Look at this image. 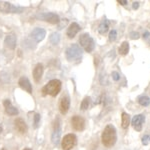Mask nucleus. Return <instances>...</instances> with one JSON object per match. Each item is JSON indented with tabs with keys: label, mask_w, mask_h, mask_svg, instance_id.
I'll list each match as a JSON object with an SVG mask.
<instances>
[{
	"label": "nucleus",
	"mask_w": 150,
	"mask_h": 150,
	"mask_svg": "<svg viewBox=\"0 0 150 150\" xmlns=\"http://www.w3.org/2000/svg\"><path fill=\"white\" fill-rule=\"evenodd\" d=\"M0 11L4 12V13H21L24 11V8L19 6H14L13 4L9 3V2H2L0 4Z\"/></svg>",
	"instance_id": "5"
},
{
	"label": "nucleus",
	"mask_w": 150,
	"mask_h": 150,
	"mask_svg": "<svg viewBox=\"0 0 150 150\" xmlns=\"http://www.w3.org/2000/svg\"><path fill=\"white\" fill-rule=\"evenodd\" d=\"M37 18L42 19V20L49 22L51 24H58L60 22V18L57 14L55 13H42L37 15Z\"/></svg>",
	"instance_id": "7"
},
{
	"label": "nucleus",
	"mask_w": 150,
	"mask_h": 150,
	"mask_svg": "<svg viewBox=\"0 0 150 150\" xmlns=\"http://www.w3.org/2000/svg\"><path fill=\"white\" fill-rule=\"evenodd\" d=\"M79 43L86 52H92L95 48V42L88 33H84L79 37Z\"/></svg>",
	"instance_id": "4"
},
{
	"label": "nucleus",
	"mask_w": 150,
	"mask_h": 150,
	"mask_svg": "<svg viewBox=\"0 0 150 150\" xmlns=\"http://www.w3.org/2000/svg\"><path fill=\"white\" fill-rule=\"evenodd\" d=\"M118 3L121 4V5H126V4L128 3V2L126 1V0H118Z\"/></svg>",
	"instance_id": "32"
},
{
	"label": "nucleus",
	"mask_w": 150,
	"mask_h": 150,
	"mask_svg": "<svg viewBox=\"0 0 150 150\" xmlns=\"http://www.w3.org/2000/svg\"><path fill=\"white\" fill-rule=\"evenodd\" d=\"M77 143V138L74 134H67L62 140V149L71 150Z\"/></svg>",
	"instance_id": "6"
},
{
	"label": "nucleus",
	"mask_w": 150,
	"mask_h": 150,
	"mask_svg": "<svg viewBox=\"0 0 150 150\" xmlns=\"http://www.w3.org/2000/svg\"><path fill=\"white\" fill-rule=\"evenodd\" d=\"M80 31V26L77 23H72L69 25L68 29H67V36L69 38H74L75 35Z\"/></svg>",
	"instance_id": "16"
},
{
	"label": "nucleus",
	"mask_w": 150,
	"mask_h": 150,
	"mask_svg": "<svg viewBox=\"0 0 150 150\" xmlns=\"http://www.w3.org/2000/svg\"><path fill=\"white\" fill-rule=\"evenodd\" d=\"M130 37L132 39H138L139 38V33L138 32H131L130 33Z\"/></svg>",
	"instance_id": "30"
},
{
	"label": "nucleus",
	"mask_w": 150,
	"mask_h": 150,
	"mask_svg": "<svg viewBox=\"0 0 150 150\" xmlns=\"http://www.w3.org/2000/svg\"><path fill=\"white\" fill-rule=\"evenodd\" d=\"M49 41L51 42V44L57 45L58 43H59V41H60V35L58 34V33H56V32L52 33V34L50 35V37H49Z\"/></svg>",
	"instance_id": "22"
},
{
	"label": "nucleus",
	"mask_w": 150,
	"mask_h": 150,
	"mask_svg": "<svg viewBox=\"0 0 150 150\" xmlns=\"http://www.w3.org/2000/svg\"><path fill=\"white\" fill-rule=\"evenodd\" d=\"M130 123V116L126 112H123L121 116V126L123 129H127Z\"/></svg>",
	"instance_id": "20"
},
{
	"label": "nucleus",
	"mask_w": 150,
	"mask_h": 150,
	"mask_svg": "<svg viewBox=\"0 0 150 150\" xmlns=\"http://www.w3.org/2000/svg\"><path fill=\"white\" fill-rule=\"evenodd\" d=\"M116 38H117V31H116L115 29H112L109 33V41L110 42H114L116 40Z\"/></svg>",
	"instance_id": "25"
},
{
	"label": "nucleus",
	"mask_w": 150,
	"mask_h": 150,
	"mask_svg": "<svg viewBox=\"0 0 150 150\" xmlns=\"http://www.w3.org/2000/svg\"><path fill=\"white\" fill-rule=\"evenodd\" d=\"M150 143V135H144L142 137V144L143 145H148Z\"/></svg>",
	"instance_id": "28"
},
{
	"label": "nucleus",
	"mask_w": 150,
	"mask_h": 150,
	"mask_svg": "<svg viewBox=\"0 0 150 150\" xmlns=\"http://www.w3.org/2000/svg\"><path fill=\"white\" fill-rule=\"evenodd\" d=\"M138 102L141 106H144V107H146V106H148L150 104V98L148 96H140L138 98Z\"/></svg>",
	"instance_id": "23"
},
{
	"label": "nucleus",
	"mask_w": 150,
	"mask_h": 150,
	"mask_svg": "<svg viewBox=\"0 0 150 150\" xmlns=\"http://www.w3.org/2000/svg\"><path fill=\"white\" fill-rule=\"evenodd\" d=\"M1 150H6V149H4V148H3V149H1Z\"/></svg>",
	"instance_id": "35"
},
{
	"label": "nucleus",
	"mask_w": 150,
	"mask_h": 150,
	"mask_svg": "<svg viewBox=\"0 0 150 150\" xmlns=\"http://www.w3.org/2000/svg\"><path fill=\"white\" fill-rule=\"evenodd\" d=\"M112 78H113V80H115V81H118L120 79V75L118 72H116V71H113L112 72Z\"/></svg>",
	"instance_id": "29"
},
{
	"label": "nucleus",
	"mask_w": 150,
	"mask_h": 150,
	"mask_svg": "<svg viewBox=\"0 0 150 150\" xmlns=\"http://www.w3.org/2000/svg\"><path fill=\"white\" fill-rule=\"evenodd\" d=\"M60 136H61V128H60V120L56 119L54 124V130L52 132V136H51V140L52 143L54 145H58L60 141Z\"/></svg>",
	"instance_id": "8"
},
{
	"label": "nucleus",
	"mask_w": 150,
	"mask_h": 150,
	"mask_svg": "<svg viewBox=\"0 0 150 150\" xmlns=\"http://www.w3.org/2000/svg\"><path fill=\"white\" fill-rule=\"evenodd\" d=\"M23 150H31V149L30 148H24Z\"/></svg>",
	"instance_id": "34"
},
{
	"label": "nucleus",
	"mask_w": 150,
	"mask_h": 150,
	"mask_svg": "<svg viewBox=\"0 0 150 150\" xmlns=\"http://www.w3.org/2000/svg\"><path fill=\"white\" fill-rule=\"evenodd\" d=\"M39 122H40V114L36 113L34 115V128H37L39 126Z\"/></svg>",
	"instance_id": "27"
},
{
	"label": "nucleus",
	"mask_w": 150,
	"mask_h": 150,
	"mask_svg": "<svg viewBox=\"0 0 150 150\" xmlns=\"http://www.w3.org/2000/svg\"><path fill=\"white\" fill-rule=\"evenodd\" d=\"M71 123H72V127L74 128L76 131H82L85 128V120L84 118H82L81 116L75 115L72 117L71 119Z\"/></svg>",
	"instance_id": "9"
},
{
	"label": "nucleus",
	"mask_w": 150,
	"mask_h": 150,
	"mask_svg": "<svg viewBox=\"0 0 150 150\" xmlns=\"http://www.w3.org/2000/svg\"><path fill=\"white\" fill-rule=\"evenodd\" d=\"M118 52H119L120 55H126L128 52H129V43L127 41H124L122 42V44L120 45L119 48H118Z\"/></svg>",
	"instance_id": "21"
},
{
	"label": "nucleus",
	"mask_w": 150,
	"mask_h": 150,
	"mask_svg": "<svg viewBox=\"0 0 150 150\" xmlns=\"http://www.w3.org/2000/svg\"><path fill=\"white\" fill-rule=\"evenodd\" d=\"M46 36V31L42 28H35L34 30L31 32V37L34 39L36 42H40L45 38Z\"/></svg>",
	"instance_id": "11"
},
{
	"label": "nucleus",
	"mask_w": 150,
	"mask_h": 150,
	"mask_svg": "<svg viewBox=\"0 0 150 150\" xmlns=\"http://www.w3.org/2000/svg\"><path fill=\"white\" fill-rule=\"evenodd\" d=\"M145 121V117L143 114H138L135 115L134 117L132 118V126L136 131H141L142 130V125Z\"/></svg>",
	"instance_id": "10"
},
{
	"label": "nucleus",
	"mask_w": 150,
	"mask_h": 150,
	"mask_svg": "<svg viewBox=\"0 0 150 150\" xmlns=\"http://www.w3.org/2000/svg\"><path fill=\"white\" fill-rule=\"evenodd\" d=\"M60 90H61V81L58 79H53L43 87L42 93L43 95H50L55 97L60 92Z\"/></svg>",
	"instance_id": "2"
},
{
	"label": "nucleus",
	"mask_w": 150,
	"mask_h": 150,
	"mask_svg": "<svg viewBox=\"0 0 150 150\" xmlns=\"http://www.w3.org/2000/svg\"><path fill=\"white\" fill-rule=\"evenodd\" d=\"M108 29H109V21L107 20L106 18H104L102 21H101V23L99 24V27H98V31L100 34H105L106 32L108 31Z\"/></svg>",
	"instance_id": "19"
},
{
	"label": "nucleus",
	"mask_w": 150,
	"mask_h": 150,
	"mask_svg": "<svg viewBox=\"0 0 150 150\" xmlns=\"http://www.w3.org/2000/svg\"><path fill=\"white\" fill-rule=\"evenodd\" d=\"M132 8L134 9V10H136V9L139 8V2L138 1H134L132 4Z\"/></svg>",
	"instance_id": "31"
},
{
	"label": "nucleus",
	"mask_w": 150,
	"mask_h": 150,
	"mask_svg": "<svg viewBox=\"0 0 150 150\" xmlns=\"http://www.w3.org/2000/svg\"><path fill=\"white\" fill-rule=\"evenodd\" d=\"M2 130H3V128H2V125H1V124H0V133H1V132H2Z\"/></svg>",
	"instance_id": "33"
},
{
	"label": "nucleus",
	"mask_w": 150,
	"mask_h": 150,
	"mask_svg": "<svg viewBox=\"0 0 150 150\" xmlns=\"http://www.w3.org/2000/svg\"><path fill=\"white\" fill-rule=\"evenodd\" d=\"M15 127H16V129H17L20 133H22V134L26 133L28 130L25 121H24L23 119H21V118H18V119L15 120Z\"/></svg>",
	"instance_id": "18"
},
{
	"label": "nucleus",
	"mask_w": 150,
	"mask_h": 150,
	"mask_svg": "<svg viewBox=\"0 0 150 150\" xmlns=\"http://www.w3.org/2000/svg\"><path fill=\"white\" fill-rule=\"evenodd\" d=\"M70 107V98L68 96H63L60 100V104H59V109L60 112L62 114H66L69 110Z\"/></svg>",
	"instance_id": "12"
},
{
	"label": "nucleus",
	"mask_w": 150,
	"mask_h": 150,
	"mask_svg": "<svg viewBox=\"0 0 150 150\" xmlns=\"http://www.w3.org/2000/svg\"><path fill=\"white\" fill-rule=\"evenodd\" d=\"M3 105H4V107H5L6 113H8L9 115H17L18 114V109L12 105L11 101L9 100V99H6V100H4Z\"/></svg>",
	"instance_id": "14"
},
{
	"label": "nucleus",
	"mask_w": 150,
	"mask_h": 150,
	"mask_svg": "<svg viewBox=\"0 0 150 150\" xmlns=\"http://www.w3.org/2000/svg\"><path fill=\"white\" fill-rule=\"evenodd\" d=\"M101 140L105 147H112L116 143L117 133H116V128L112 124H108L104 128L101 135Z\"/></svg>",
	"instance_id": "1"
},
{
	"label": "nucleus",
	"mask_w": 150,
	"mask_h": 150,
	"mask_svg": "<svg viewBox=\"0 0 150 150\" xmlns=\"http://www.w3.org/2000/svg\"><path fill=\"white\" fill-rule=\"evenodd\" d=\"M16 42H17V39H16V36L14 34H8L5 37V40H4L5 45L10 49H14L16 47Z\"/></svg>",
	"instance_id": "15"
},
{
	"label": "nucleus",
	"mask_w": 150,
	"mask_h": 150,
	"mask_svg": "<svg viewBox=\"0 0 150 150\" xmlns=\"http://www.w3.org/2000/svg\"><path fill=\"white\" fill-rule=\"evenodd\" d=\"M142 37H143V39L145 40V42H146L148 45H150V32L149 31H144Z\"/></svg>",
	"instance_id": "26"
},
{
	"label": "nucleus",
	"mask_w": 150,
	"mask_h": 150,
	"mask_svg": "<svg viewBox=\"0 0 150 150\" xmlns=\"http://www.w3.org/2000/svg\"><path fill=\"white\" fill-rule=\"evenodd\" d=\"M90 101H91L90 97L86 96V97L84 98L83 100H82V103H81V106H80L81 110H86V109H88L89 105H90Z\"/></svg>",
	"instance_id": "24"
},
{
	"label": "nucleus",
	"mask_w": 150,
	"mask_h": 150,
	"mask_svg": "<svg viewBox=\"0 0 150 150\" xmlns=\"http://www.w3.org/2000/svg\"><path fill=\"white\" fill-rule=\"evenodd\" d=\"M43 75V65L42 64H37L35 66V68L33 69V78L36 82H39L41 77Z\"/></svg>",
	"instance_id": "17"
},
{
	"label": "nucleus",
	"mask_w": 150,
	"mask_h": 150,
	"mask_svg": "<svg viewBox=\"0 0 150 150\" xmlns=\"http://www.w3.org/2000/svg\"><path fill=\"white\" fill-rule=\"evenodd\" d=\"M18 84H19V86L23 89V90L26 91V92L32 93V85H31L30 81L28 80L27 77H24V76L21 77V78L19 79Z\"/></svg>",
	"instance_id": "13"
},
{
	"label": "nucleus",
	"mask_w": 150,
	"mask_h": 150,
	"mask_svg": "<svg viewBox=\"0 0 150 150\" xmlns=\"http://www.w3.org/2000/svg\"><path fill=\"white\" fill-rule=\"evenodd\" d=\"M82 49L77 44H71L66 49V58L70 62L79 61L82 57Z\"/></svg>",
	"instance_id": "3"
}]
</instances>
